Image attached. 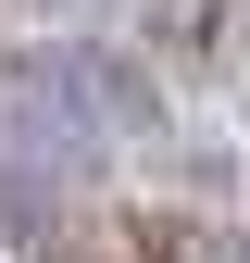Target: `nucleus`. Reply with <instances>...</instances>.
Masks as SVG:
<instances>
[{"instance_id":"obj_2","label":"nucleus","mask_w":250,"mask_h":263,"mask_svg":"<svg viewBox=\"0 0 250 263\" xmlns=\"http://www.w3.org/2000/svg\"><path fill=\"white\" fill-rule=\"evenodd\" d=\"M62 201H75V188H50V176H25V163L0 151V238H50V226H62Z\"/></svg>"},{"instance_id":"obj_1","label":"nucleus","mask_w":250,"mask_h":263,"mask_svg":"<svg viewBox=\"0 0 250 263\" xmlns=\"http://www.w3.org/2000/svg\"><path fill=\"white\" fill-rule=\"evenodd\" d=\"M125 263H250V226H238V213L150 201V213H125Z\"/></svg>"}]
</instances>
